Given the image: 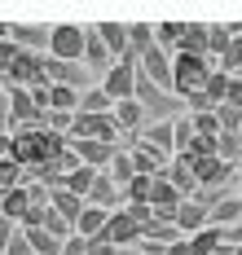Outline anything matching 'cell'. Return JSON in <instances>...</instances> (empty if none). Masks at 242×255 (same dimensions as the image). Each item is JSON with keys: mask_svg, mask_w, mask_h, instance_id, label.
<instances>
[{"mask_svg": "<svg viewBox=\"0 0 242 255\" xmlns=\"http://www.w3.org/2000/svg\"><path fill=\"white\" fill-rule=\"evenodd\" d=\"M216 66L207 57H189V53H172V93L176 97H194V93H203V84L212 75Z\"/></svg>", "mask_w": 242, "mask_h": 255, "instance_id": "obj_1", "label": "cell"}, {"mask_svg": "<svg viewBox=\"0 0 242 255\" xmlns=\"http://www.w3.org/2000/svg\"><path fill=\"white\" fill-rule=\"evenodd\" d=\"M119 124L115 115H75V124L66 132V141H102V145H119Z\"/></svg>", "mask_w": 242, "mask_h": 255, "instance_id": "obj_2", "label": "cell"}, {"mask_svg": "<svg viewBox=\"0 0 242 255\" xmlns=\"http://www.w3.org/2000/svg\"><path fill=\"white\" fill-rule=\"evenodd\" d=\"M53 62H80L84 66V26L75 22H62V26H49V53Z\"/></svg>", "mask_w": 242, "mask_h": 255, "instance_id": "obj_3", "label": "cell"}, {"mask_svg": "<svg viewBox=\"0 0 242 255\" xmlns=\"http://www.w3.org/2000/svg\"><path fill=\"white\" fill-rule=\"evenodd\" d=\"M189 172H194V185L198 189H212V194H229V185L238 176V167L234 163H220V158H194Z\"/></svg>", "mask_w": 242, "mask_h": 255, "instance_id": "obj_4", "label": "cell"}, {"mask_svg": "<svg viewBox=\"0 0 242 255\" xmlns=\"http://www.w3.org/2000/svg\"><path fill=\"white\" fill-rule=\"evenodd\" d=\"M132 84H136V57H119V62H110V71L102 75V93H106L110 102H132Z\"/></svg>", "mask_w": 242, "mask_h": 255, "instance_id": "obj_5", "label": "cell"}, {"mask_svg": "<svg viewBox=\"0 0 242 255\" xmlns=\"http://www.w3.org/2000/svg\"><path fill=\"white\" fill-rule=\"evenodd\" d=\"M4 93V102H9V124H13V132L18 128H44V115L49 110H40V106L31 102L27 88H0Z\"/></svg>", "mask_w": 242, "mask_h": 255, "instance_id": "obj_6", "label": "cell"}, {"mask_svg": "<svg viewBox=\"0 0 242 255\" xmlns=\"http://www.w3.org/2000/svg\"><path fill=\"white\" fill-rule=\"evenodd\" d=\"M88 242H93V238H88ZM97 242H106L115 251H132V247H141V229L123 216V207H119V211H110V220H106V229L97 233Z\"/></svg>", "mask_w": 242, "mask_h": 255, "instance_id": "obj_7", "label": "cell"}, {"mask_svg": "<svg viewBox=\"0 0 242 255\" xmlns=\"http://www.w3.org/2000/svg\"><path fill=\"white\" fill-rule=\"evenodd\" d=\"M136 71L150 79L154 88H163V93H172V53H163L159 44L154 49H145L141 57H136Z\"/></svg>", "mask_w": 242, "mask_h": 255, "instance_id": "obj_8", "label": "cell"}, {"mask_svg": "<svg viewBox=\"0 0 242 255\" xmlns=\"http://www.w3.org/2000/svg\"><path fill=\"white\" fill-rule=\"evenodd\" d=\"M44 79L49 84H62V88H75V93H88L93 88V75L84 71L80 62H53V57H44Z\"/></svg>", "mask_w": 242, "mask_h": 255, "instance_id": "obj_9", "label": "cell"}, {"mask_svg": "<svg viewBox=\"0 0 242 255\" xmlns=\"http://www.w3.org/2000/svg\"><path fill=\"white\" fill-rule=\"evenodd\" d=\"M136 145H145V150L163 154L167 163H172V154H176V136H172V119H159V124H145L136 132Z\"/></svg>", "mask_w": 242, "mask_h": 255, "instance_id": "obj_10", "label": "cell"}, {"mask_svg": "<svg viewBox=\"0 0 242 255\" xmlns=\"http://www.w3.org/2000/svg\"><path fill=\"white\" fill-rule=\"evenodd\" d=\"M9 40L18 44L22 53H49V26H40V22H9Z\"/></svg>", "mask_w": 242, "mask_h": 255, "instance_id": "obj_11", "label": "cell"}, {"mask_svg": "<svg viewBox=\"0 0 242 255\" xmlns=\"http://www.w3.org/2000/svg\"><path fill=\"white\" fill-rule=\"evenodd\" d=\"M66 145L80 158V167H93V172H106L115 150H119V145H102V141H66Z\"/></svg>", "mask_w": 242, "mask_h": 255, "instance_id": "obj_12", "label": "cell"}, {"mask_svg": "<svg viewBox=\"0 0 242 255\" xmlns=\"http://www.w3.org/2000/svg\"><path fill=\"white\" fill-rule=\"evenodd\" d=\"M102 44H106L110 62H119V57H128V22H93L88 26Z\"/></svg>", "mask_w": 242, "mask_h": 255, "instance_id": "obj_13", "label": "cell"}, {"mask_svg": "<svg viewBox=\"0 0 242 255\" xmlns=\"http://www.w3.org/2000/svg\"><path fill=\"white\" fill-rule=\"evenodd\" d=\"M172 229L181 233V238H194L198 229H207V207L194 203V198H185V203L176 207V216H172Z\"/></svg>", "mask_w": 242, "mask_h": 255, "instance_id": "obj_14", "label": "cell"}, {"mask_svg": "<svg viewBox=\"0 0 242 255\" xmlns=\"http://www.w3.org/2000/svg\"><path fill=\"white\" fill-rule=\"evenodd\" d=\"M207 225H216V229H234V225H242V194H225L220 203L207 207Z\"/></svg>", "mask_w": 242, "mask_h": 255, "instance_id": "obj_15", "label": "cell"}, {"mask_svg": "<svg viewBox=\"0 0 242 255\" xmlns=\"http://www.w3.org/2000/svg\"><path fill=\"white\" fill-rule=\"evenodd\" d=\"M128 158H132V176H150V180H159L163 172H167V158L154 150H145V145H136L132 141V150H128Z\"/></svg>", "mask_w": 242, "mask_h": 255, "instance_id": "obj_16", "label": "cell"}, {"mask_svg": "<svg viewBox=\"0 0 242 255\" xmlns=\"http://www.w3.org/2000/svg\"><path fill=\"white\" fill-rule=\"evenodd\" d=\"M93 180H97V172H93V167H71V172H62V176H57V185L53 189H66V194H71V198H88V189H93Z\"/></svg>", "mask_w": 242, "mask_h": 255, "instance_id": "obj_17", "label": "cell"}, {"mask_svg": "<svg viewBox=\"0 0 242 255\" xmlns=\"http://www.w3.org/2000/svg\"><path fill=\"white\" fill-rule=\"evenodd\" d=\"M176 53H189V57H207V22H185ZM207 62H212V57H207Z\"/></svg>", "mask_w": 242, "mask_h": 255, "instance_id": "obj_18", "label": "cell"}, {"mask_svg": "<svg viewBox=\"0 0 242 255\" xmlns=\"http://www.w3.org/2000/svg\"><path fill=\"white\" fill-rule=\"evenodd\" d=\"M110 115H115V124H119V132H123V136H136V132L145 128V110H141L136 102H115V110H110Z\"/></svg>", "mask_w": 242, "mask_h": 255, "instance_id": "obj_19", "label": "cell"}, {"mask_svg": "<svg viewBox=\"0 0 242 255\" xmlns=\"http://www.w3.org/2000/svg\"><path fill=\"white\" fill-rule=\"evenodd\" d=\"M84 71L93 75V71H110V53H106V44L84 26Z\"/></svg>", "mask_w": 242, "mask_h": 255, "instance_id": "obj_20", "label": "cell"}, {"mask_svg": "<svg viewBox=\"0 0 242 255\" xmlns=\"http://www.w3.org/2000/svg\"><path fill=\"white\" fill-rule=\"evenodd\" d=\"M106 220H110V211H102V207H88L84 203V211H80V220H75V238H97V233L106 229Z\"/></svg>", "mask_w": 242, "mask_h": 255, "instance_id": "obj_21", "label": "cell"}, {"mask_svg": "<svg viewBox=\"0 0 242 255\" xmlns=\"http://www.w3.org/2000/svg\"><path fill=\"white\" fill-rule=\"evenodd\" d=\"M49 211H57L71 229H75V220H80V211H84V203L80 198H71L66 189H49Z\"/></svg>", "mask_w": 242, "mask_h": 255, "instance_id": "obj_22", "label": "cell"}, {"mask_svg": "<svg viewBox=\"0 0 242 255\" xmlns=\"http://www.w3.org/2000/svg\"><path fill=\"white\" fill-rule=\"evenodd\" d=\"M31 207V194H27V185H18V189H9V194H0V216L4 220H22V211Z\"/></svg>", "mask_w": 242, "mask_h": 255, "instance_id": "obj_23", "label": "cell"}, {"mask_svg": "<svg viewBox=\"0 0 242 255\" xmlns=\"http://www.w3.org/2000/svg\"><path fill=\"white\" fill-rule=\"evenodd\" d=\"M145 49H154V26L150 22H128V53L141 57Z\"/></svg>", "mask_w": 242, "mask_h": 255, "instance_id": "obj_24", "label": "cell"}, {"mask_svg": "<svg viewBox=\"0 0 242 255\" xmlns=\"http://www.w3.org/2000/svg\"><path fill=\"white\" fill-rule=\"evenodd\" d=\"M229 79H234V75H225V71H212V75H207V84H203V102L212 106V110L225 106V88H229Z\"/></svg>", "mask_w": 242, "mask_h": 255, "instance_id": "obj_25", "label": "cell"}, {"mask_svg": "<svg viewBox=\"0 0 242 255\" xmlns=\"http://www.w3.org/2000/svg\"><path fill=\"white\" fill-rule=\"evenodd\" d=\"M106 176L115 180V189H128V185H132V158H128V150H115Z\"/></svg>", "mask_w": 242, "mask_h": 255, "instance_id": "obj_26", "label": "cell"}, {"mask_svg": "<svg viewBox=\"0 0 242 255\" xmlns=\"http://www.w3.org/2000/svg\"><path fill=\"white\" fill-rule=\"evenodd\" d=\"M49 110L75 115V110H80V93H75V88H62V84H49Z\"/></svg>", "mask_w": 242, "mask_h": 255, "instance_id": "obj_27", "label": "cell"}, {"mask_svg": "<svg viewBox=\"0 0 242 255\" xmlns=\"http://www.w3.org/2000/svg\"><path fill=\"white\" fill-rule=\"evenodd\" d=\"M216 158H220V163H234V167H242V136H234V132H220V136H216Z\"/></svg>", "mask_w": 242, "mask_h": 255, "instance_id": "obj_28", "label": "cell"}, {"mask_svg": "<svg viewBox=\"0 0 242 255\" xmlns=\"http://www.w3.org/2000/svg\"><path fill=\"white\" fill-rule=\"evenodd\" d=\"M115 110V102H110L102 88H88V93H80V110L75 115H110Z\"/></svg>", "mask_w": 242, "mask_h": 255, "instance_id": "obj_29", "label": "cell"}, {"mask_svg": "<svg viewBox=\"0 0 242 255\" xmlns=\"http://www.w3.org/2000/svg\"><path fill=\"white\" fill-rule=\"evenodd\" d=\"M229 40H234V31L220 26V22H212V26H207V57H225Z\"/></svg>", "mask_w": 242, "mask_h": 255, "instance_id": "obj_30", "label": "cell"}, {"mask_svg": "<svg viewBox=\"0 0 242 255\" xmlns=\"http://www.w3.org/2000/svg\"><path fill=\"white\" fill-rule=\"evenodd\" d=\"M181 31H185V22H159L154 26V44H159L163 53L176 49V44H181Z\"/></svg>", "mask_w": 242, "mask_h": 255, "instance_id": "obj_31", "label": "cell"}, {"mask_svg": "<svg viewBox=\"0 0 242 255\" xmlns=\"http://www.w3.org/2000/svg\"><path fill=\"white\" fill-rule=\"evenodd\" d=\"M189 128H194V136H220V119H216V110L189 115Z\"/></svg>", "mask_w": 242, "mask_h": 255, "instance_id": "obj_32", "label": "cell"}, {"mask_svg": "<svg viewBox=\"0 0 242 255\" xmlns=\"http://www.w3.org/2000/svg\"><path fill=\"white\" fill-rule=\"evenodd\" d=\"M22 176H27V172H22V167H18L13 158H0V194L18 189V185H22Z\"/></svg>", "mask_w": 242, "mask_h": 255, "instance_id": "obj_33", "label": "cell"}, {"mask_svg": "<svg viewBox=\"0 0 242 255\" xmlns=\"http://www.w3.org/2000/svg\"><path fill=\"white\" fill-rule=\"evenodd\" d=\"M220 71H225V75H238L242 71V35L229 40V49H225V57H220Z\"/></svg>", "mask_w": 242, "mask_h": 255, "instance_id": "obj_34", "label": "cell"}, {"mask_svg": "<svg viewBox=\"0 0 242 255\" xmlns=\"http://www.w3.org/2000/svg\"><path fill=\"white\" fill-rule=\"evenodd\" d=\"M150 185H154L150 176H132V185L123 189V207L128 203H150Z\"/></svg>", "mask_w": 242, "mask_h": 255, "instance_id": "obj_35", "label": "cell"}, {"mask_svg": "<svg viewBox=\"0 0 242 255\" xmlns=\"http://www.w3.org/2000/svg\"><path fill=\"white\" fill-rule=\"evenodd\" d=\"M216 119H220V132H234V136H242V110L220 106V110H216Z\"/></svg>", "mask_w": 242, "mask_h": 255, "instance_id": "obj_36", "label": "cell"}, {"mask_svg": "<svg viewBox=\"0 0 242 255\" xmlns=\"http://www.w3.org/2000/svg\"><path fill=\"white\" fill-rule=\"evenodd\" d=\"M225 106H229V110H242V79L238 75L229 79V88H225Z\"/></svg>", "mask_w": 242, "mask_h": 255, "instance_id": "obj_37", "label": "cell"}, {"mask_svg": "<svg viewBox=\"0 0 242 255\" xmlns=\"http://www.w3.org/2000/svg\"><path fill=\"white\" fill-rule=\"evenodd\" d=\"M13 57H18V44H13V40H0V75L9 71V62H13Z\"/></svg>", "mask_w": 242, "mask_h": 255, "instance_id": "obj_38", "label": "cell"}, {"mask_svg": "<svg viewBox=\"0 0 242 255\" xmlns=\"http://www.w3.org/2000/svg\"><path fill=\"white\" fill-rule=\"evenodd\" d=\"M13 238H18V225H13V220H4V216H0V251H4V247H9V242H13Z\"/></svg>", "mask_w": 242, "mask_h": 255, "instance_id": "obj_39", "label": "cell"}, {"mask_svg": "<svg viewBox=\"0 0 242 255\" xmlns=\"http://www.w3.org/2000/svg\"><path fill=\"white\" fill-rule=\"evenodd\" d=\"M0 132H4V136H13V124H9V102H4V93H0Z\"/></svg>", "mask_w": 242, "mask_h": 255, "instance_id": "obj_40", "label": "cell"}, {"mask_svg": "<svg viewBox=\"0 0 242 255\" xmlns=\"http://www.w3.org/2000/svg\"><path fill=\"white\" fill-rule=\"evenodd\" d=\"M62 255H84V238H75V233H71V238L62 242Z\"/></svg>", "mask_w": 242, "mask_h": 255, "instance_id": "obj_41", "label": "cell"}, {"mask_svg": "<svg viewBox=\"0 0 242 255\" xmlns=\"http://www.w3.org/2000/svg\"><path fill=\"white\" fill-rule=\"evenodd\" d=\"M0 255H31V247L22 242V238H13V242H9V247H4Z\"/></svg>", "mask_w": 242, "mask_h": 255, "instance_id": "obj_42", "label": "cell"}, {"mask_svg": "<svg viewBox=\"0 0 242 255\" xmlns=\"http://www.w3.org/2000/svg\"><path fill=\"white\" fill-rule=\"evenodd\" d=\"M119 255H150V251H141V247H132V251H119Z\"/></svg>", "mask_w": 242, "mask_h": 255, "instance_id": "obj_43", "label": "cell"}, {"mask_svg": "<svg viewBox=\"0 0 242 255\" xmlns=\"http://www.w3.org/2000/svg\"><path fill=\"white\" fill-rule=\"evenodd\" d=\"M0 40H9V22H0Z\"/></svg>", "mask_w": 242, "mask_h": 255, "instance_id": "obj_44", "label": "cell"}, {"mask_svg": "<svg viewBox=\"0 0 242 255\" xmlns=\"http://www.w3.org/2000/svg\"><path fill=\"white\" fill-rule=\"evenodd\" d=\"M238 189H242V167H238Z\"/></svg>", "mask_w": 242, "mask_h": 255, "instance_id": "obj_45", "label": "cell"}, {"mask_svg": "<svg viewBox=\"0 0 242 255\" xmlns=\"http://www.w3.org/2000/svg\"><path fill=\"white\" fill-rule=\"evenodd\" d=\"M238 79H242V71H238Z\"/></svg>", "mask_w": 242, "mask_h": 255, "instance_id": "obj_46", "label": "cell"}]
</instances>
